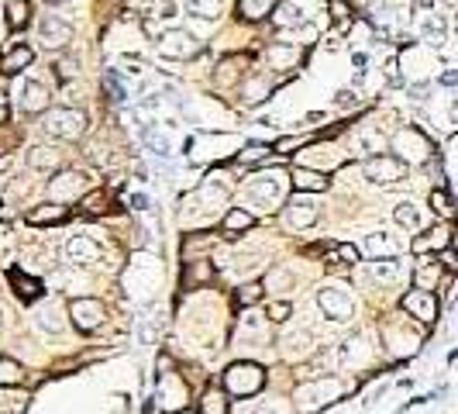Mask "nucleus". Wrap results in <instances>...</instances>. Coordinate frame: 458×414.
<instances>
[{
  "instance_id": "7ed1b4c3",
  "label": "nucleus",
  "mask_w": 458,
  "mask_h": 414,
  "mask_svg": "<svg viewBox=\"0 0 458 414\" xmlns=\"http://www.w3.org/2000/svg\"><path fill=\"white\" fill-rule=\"evenodd\" d=\"M317 304H321V311H324L331 321H348V318L355 314V297H352L348 287H341V283L324 287V290L317 294Z\"/></svg>"
},
{
  "instance_id": "79ce46f5",
  "label": "nucleus",
  "mask_w": 458,
  "mask_h": 414,
  "mask_svg": "<svg viewBox=\"0 0 458 414\" xmlns=\"http://www.w3.org/2000/svg\"><path fill=\"white\" fill-rule=\"evenodd\" d=\"M431 207H434V215H448V211H451V207H448V197H444L441 190L431 193Z\"/></svg>"
},
{
  "instance_id": "20e7f679",
  "label": "nucleus",
  "mask_w": 458,
  "mask_h": 414,
  "mask_svg": "<svg viewBox=\"0 0 458 414\" xmlns=\"http://www.w3.org/2000/svg\"><path fill=\"white\" fill-rule=\"evenodd\" d=\"M362 173L372 183H400L407 176V162L400 155H372V159H365Z\"/></svg>"
},
{
  "instance_id": "f704fd0d",
  "label": "nucleus",
  "mask_w": 458,
  "mask_h": 414,
  "mask_svg": "<svg viewBox=\"0 0 458 414\" xmlns=\"http://www.w3.org/2000/svg\"><path fill=\"white\" fill-rule=\"evenodd\" d=\"M441 276V270L437 266H431V259H424L420 266H417V283H420V290H431V283Z\"/></svg>"
},
{
  "instance_id": "423d86ee",
  "label": "nucleus",
  "mask_w": 458,
  "mask_h": 414,
  "mask_svg": "<svg viewBox=\"0 0 458 414\" xmlns=\"http://www.w3.org/2000/svg\"><path fill=\"white\" fill-rule=\"evenodd\" d=\"M196 52H200V42L190 32H183V28H172L169 35L159 39V56L162 59H190Z\"/></svg>"
},
{
  "instance_id": "2eb2a0df",
  "label": "nucleus",
  "mask_w": 458,
  "mask_h": 414,
  "mask_svg": "<svg viewBox=\"0 0 458 414\" xmlns=\"http://www.w3.org/2000/svg\"><path fill=\"white\" fill-rule=\"evenodd\" d=\"M32 59H35V52H32L28 45L14 42V45L8 49V56L0 59V73H4V76H18L25 66H32Z\"/></svg>"
},
{
  "instance_id": "de8ad7c7",
  "label": "nucleus",
  "mask_w": 458,
  "mask_h": 414,
  "mask_svg": "<svg viewBox=\"0 0 458 414\" xmlns=\"http://www.w3.org/2000/svg\"><path fill=\"white\" fill-rule=\"evenodd\" d=\"M441 87H458V73L455 69H444L441 73Z\"/></svg>"
},
{
  "instance_id": "e433bc0d",
  "label": "nucleus",
  "mask_w": 458,
  "mask_h": 414,
  "mask_svg": "<svg viewBox=\"0 0 458 414\" xmlns=\"http://www.w3.org/2000/svg\"><path fill=\"white\" fill-rule=\"evenodd\" d=\"M286 345H290V352H307L310 349V331H290L286 335Z\"/></svg>"
},
{
  "instance_id": "a18cd8bd",
  "label": "nucleus",
  "mask_w": 458,
  "mask_h": 414,
  "mask_svg": "<svg viewBox=\"0 0 458 414\" xmlns=\"http://www.w3.org/2000/svg\"><path fill=\"white\" fill-rule=\"evenodd\" d=\"M331 8H334V21H338V25H345V21H348V14H352V11H348V4H345V0H331Z\"/></svg>"
},
{
  "instance_id": "f03ea898",
  "label": "nucleus",
  "mask_w": 458,
  "mask_h": 414,
  "mask_svg": "<svg viewBox=\"0 0 458 414\" xmlns=\"http://www.w3.org/2000/svg\"><path fill=\"white\" fill-rule=\"evenodd\" d=\"M262 383H266V373H262V366H255V362H235L231 369L224 373V390H231V393H238V397L259 393Z\"/></svg>"
},
{
  "instance_id": "4468645a",
  "label": "nucleus",
  "mask_w": 458,
  "mask_h": 414,
  "mask_svg": "<svg viewBox=\"0 0 458 414\" xmlns=\"http://www.w3.org/2000/svg\"><path fill=\"white\" fill-rule=\"evenodd\" d=\"M362 276H365L369 283H396V280L403 276V263H400L396 256H389V259H379V263H369Z\"/></svg>"
},
{
  "instance_id": "9d476101",
  "label": "nucleus",
  "mask_w": 458,
  "mask_h": 414,
  "mask_svg": "<svg viewBox=\"0 0 458 414\" xmlns=\"http://www.w3.org/2000/svg\"><path fill=\"white\" fill-rule=\"evenodd\" d=\"M73 321H76V328L80 331H93V328H100V321L107 318V311H104V304L100 301H93V297H83V301H73Z\"/></svg>"
},
{
  "instance_id": "c9c22d12",
  "label": "nucleus",
  "mask_w": 458,
  "mask_h": 414,
  "mask_svg": "<svg viewBox=\"0 0 458 414\" xmlns=\"http://www.w3.org/2000/svg\"><path fill=\"white\" fill-rule=\"evenodd\" d=\"M203 411H207V414H224V411H227V400H224V393H220V390H210V393H203Z\"/></svg>"
},
{
  "instance_id": "6ab92c4d",
  "label": "nucleus",
  "mask_w": 458,
  "mask_h": 414,
  "mask_svg": "<svg viewBox=\"0 0 458 414\" xmlns=\"http://www.w3.org/2000/svg\"><path fill=\"white\" fill-rule=\"evenodd\" d=\"M49 190H52V197H59V200L80 197V190H83V173H62L59 179L49 183Z\"/></svg>"
},
{
  "instance_id": "864d4df0",
  "label": "nucleus",
  "mask_w": 458,
  "mask_h": 414,
  "mask_svg": "<svg viewBox=\"0 0 458 414\" xmlns=\"http://www.w3.org/2000/svg\"><path fill=\"white\" fill-rule=\"evenodd\" d=\"M451 246H455V252H458V232H455V235H451Z\"/></svg>"
},
{
  "instance_id": "c85d7f7f",
  "label": "nucleus",
  "mask_w": 458,
  "mask_h": 414,
  "mask_svg": "<svg viewBox=\"0 0 458 414\" xmlns=\"http://www.w3.org/2000/svg\"><path fill=\"white\" fill-rule=\"evenodd\" d=\"M210 276H214L210 263H207V259H196V263H190V266H186L183 283H186V287H200V283H210Z\"/></svg>"
},
{
  "instance_id": "a878e982",
  "label": "nucleus",
  "mask_w": 458,
  "mask_h": 414,
  "mask_svg": "<svg viewBox=\"0 0 458 414\" xmlns=\"http://www.w3.org/2000/svg\"><path fill=\"white\" fill-rule=\"evenodd\" d=\"M138 131H141V142H145V145H148V149H152L159 159H169V155H172V152H169V142H165V135H159V131H155V124H141Z\"/></svg>"
},
{
  "instance_id": "412c9836",
  "label": "nucleus",
  "mask_w": 458,
  "mask_h": 414,
  "mask_svg": "<svg viewBox=\"0 0 458 414\" xmlns=\"http://www.w3.org/2000/svg\"><path fill=\"white\" fill-rule=\"evenodd\" d=\"M276 11V0H238V18L242 21H262Z\"/></svg>"
},
{
  "instance_id": "f8f14e48",
  "label": "nucleus",
  "mask_w": 458,
  "mask_h": 414,
  "mask_svg": "<svg viewBox=\"0 0 458 414\" xmlns=\"http://www.w3.org/2000/svg\"><path fill=\"white\" fill-rule=\"evenodd\" d=\"M403 311H410V314L420 318V321H434V318H437V301H434L431 290H410V294L403 297Z\"/></svg>"
},
{
  "instance_id": "aec40b11",
  "label": "nucleus",
  "mask_w": 458,
  "mask_h": 414,
  "mask_svg": "<svg viewBox=\"0 0 458 414\" xmlns=\"http://www.w3.org/2000/svg\"><path fill=\"white\" fill-rule=\"evenodd\" d=\"M400 249H403V246H400L389 232H372V235L365 239V252H372V256H386V259H389V256H396Z\"/></svg>"
},
{
  "instance_id": "09e8293b",
  "label": "nucleus",
  "mask_w": 458,
  "mask_h": 414,
  "mask_svg": "<svg viewBox=\"0 0 458 414\" xmlns=\"http://www.w3.org/2000/svg\"><path fill=\"white\" fill-rule=\"evenodd\" d=\"M159 18H165V21H169V18H176V4H172V0H165V4L159 8Z\"/></svg>"
},
{
  "instance_id": "5701e85b",
  "label": "nucleus",
  "mask_w": 458,
  "mask_h": 414,
  "mask_svg": "<svg viewBox=\"0 0 458 414\" xmlns=\"http://www.w3.org/2000/svg\"><path fill=\"white\" fill-rule=\"evenodd\" d=\"M293 183H297V190H307V193L328 190V176L324 173H314V169H297L293 173Z\"/></svg>"
},
{
  "instance_id": "603ef678",
  "label": "nucleus",
  "mask_w": 458,
  "mask_h": 414,
  "mask_svg": "<svg viewBox=\"0 0 458 414\" xmlns=\"http://www.w3.org/2000/svg\"><path fill=\"white\" fill-rule=\"evenodd\" d=\"M8 121V100H4V94H0V124Z\"/></svg>"
},
{
  "instance_id": "4c0bfd02",
  "label": "nucleus",
  "mask_w": 458,
  "mask_h": 414,
  "mask_svg": "<svg viewBox=\"0 0 458 414\" xmlns=\"http://www.w3.org/2000/svg\"><path fill=\"white\" fill-rule=\"evenodd\" d=\"M262 297V283H245V287H238V304H255Z\"/></svg>"
},
{
  "instance_id": "f257e3e1",
  "label": "nucleus",
  "mask_w": 458,
  "mask_h": 414,
  "mask_svg": "<svg viewBox=\"0 0 458 414\" xmlns=\"http://www.w3.org/2000/svg\"><path fill=\"white\" fill-rule=\"evenodd\" d=\"M42 128H45V135H52V138H69V142H73V138H80V135L87 131V114L76 111V107H56V111L45 114Z\"/></svg>"
},
{
  "instance_id": "a211bd4d",
  "label": "nucleus",
  "mask_w": 458,
  "mask_h": 414,
  "mask_svg": "<svg viewBox=\"0 0 458 414\" xmlns=\"http://www.w3.org/2000/svg\"><path fill=\"white\" fill-rule=\"evenodd\" d=\"M255 225V218L245 211V207H231V211H227V218H224V225H220V232L227 235V239H235L238 232H249Z\"/></svg>"
},
{
  "instance_id": "2f4dec72",
  "label": "nucleus",
  "mask_w": 458,
  "mask_h": 414,
  "mask_svg": "<svg viewBox=\"0 0 458 414\" xmlns=\"http://www.w3.org/2000/svg\"><path fill=\"white\" fill-rule=\"evenodd\" d=\"M28 14H32L28 0H11V8H8V28H11V32L25 28V25H28Z\"/></svg>"
},
{
  "instance_id": "37998d69",
  "label": "nucleus",
  "mask_w": 458,
  "mask_h": 414,
  "mask_svg": "<svg viewBox=\"0 0 458 414\" xmlns=\"http://www.w3.org/2000/svg\"><path fill=\"white\" fill-rule=\"evenodd\" d=\"M334 252H338L345 263H358V259H362V252H358L355 246H334Z\"/></svg>"
},
{
  "instance_id": "72a5a7b5",
  "label": "nucleus",
  "mask_w": 458,
  "mask_h": 414,
  "mask_svg": "<svg viewBox=\"0 0 458 414\" xmlns=\"http://www.w3.org/2000/svg\"><path fill=\"white\" fill-rule=\"evenodd\" d=\"M21 362H14V359H8V356H0V386H14V383H21Z\"/></svg>"
},
{
  "instance_id": "0eeeda50",
  "label": "nucleus",
  "mask_w": 458,
  "mask_h": 414,
  "mask_svg": "<svg viewBox=\"0 0 458 414\" xmlns=\"http://www.w3.org/2000/svg\"><path fill=\"white\" fill-rule=\"evenodd\" d=\"M38 42H42L45 49L62 52V49L73 42V28H69L59 14H45V18L38 21Z\"/></svg>"
},
{
  "instance_id": "49530a36",
  "label": "nucleus",
  "mask_w": 458,
  "mask_h": 414,
  "mask_svg": "<svg viewBox=\"0 0 458 414\" xmlns=\"http://www.w3.org/2000/svg\"><path fill=\"white\" fill-rule=\"evenodd\" d=\"M334 104H338V107H352V104H358V97H355L352 90H341V94L334 97Z\"/></svg>"
},
{
  "instance_id": "cd10ccee",
  "label": "nucleus",
  "mask_w": 458,
  "mask_h": 414,
  "mask_svg": "<svg viewBox=\"0 0 458 414\" xmlns=\"http://www.w3.org/2000/svg\"><path fill=\"white\" fill-rule=\"evenodd\" d=\"M393 218H396V225L400 228H410V232H417L420 228V207L417 204H410V200H403L396 211H393Z\"/></svg>"
},
{
  "instance_id": "dca6fc26",
  "label": "nucleus",
  "mask_w": 458,
  "mask_h": 414,
  "mask_svg": "<svg viewBox=\"0 0 458 414\" xmlns=\"http://www.w3.org/2000/svg\"><path fill=\"white\" fill-rule=\"evenodd\" d=\"M11 287H14L18 301H25V304H35L42 297V283L35 276H25L21 270H11Z\"/></svg>"
},
{
  "instance_id": "7c9ffc66",
  "label": "nucleus",
  "mask_w": 458,
  "mask_h": 414,
  "mask_svg": "<svg viewBox=\"0 0 458 414\" xmlns=\"http://www.w3.org/2000/svg\"><path fill=\"white\" fill-rule=\"evenodd\" d=\"M183 4H186L190 14H196V18H203V21H210V18L220 14V0H183Z\"/></svg>"
},
{
  "instance_id": "f3484780",
  "label": "nucleus",
  "mask_w": 458,
  "mask_h": 414,
  "mask_svg": "<svg viewBox=\"0 0 458 414\" xmlns=\"http://www.w3.org/2000/svg\"><path fill=\"white\" fill-rule=\"evenodd\" d=\"M25 221L28 225H59V221H66V207H59V204H38V207H32V211L25 215Z\"/></svg>"
},
{
  "instance_id": "a19ab883",
  "label": "nucleus",
  "mask_w": 458,
  "mask_h": 414,
  "mask_svg": "<svg viewBox=\"0 0 458 414\" xmlns=\"http://www.w3.org/2000/svg\"><path fill=\"white\" fill-rule=\"evenodd\" d=\"M290 283H293V276H290L286 270H273V273H269V280H266V287H269V290H273V287L290 290Z\"/></svg>"
},
{
  "instance_id": "6e6d98bb",
  "label": "nucleus",
  "mask_w": 458,
  "mask_h": 414,
  "mask_svg": "<svg viewBox=\"0 0 458 414\" xmlns=\"http://www.w3.org/2000/svg\"><path fill=\"white\" fill-rule=\"evenodd\" d=\"M138 4H148V0H138Z\"/></svg>"
},
{
  "instance_id": "4be33fe9",
  "label": "nucleus",
  "mask_w": 458,
  "mask_h": 414,
  "mask_svg": "<svg viewBox=\"0 0 458 414\" xmlns=\"http://www.w3.org/2000/svg\"><path fill=\"white\" fill-rule=\"evenodd\" d=\"M297 59H300V49L290 45V42H276V45L269 49V63H273V69H290Z\"/></svg>"
},
{
  "instance_id": "473e14b6",
  "label": "nucleus",
  "mask_w": 458,
  "mask_h": 414,
  "mask_svg": "<svg viewBox=\"0 0 458 414\" xmlns=\"http://www.w3.org/2000/svg\"><path fill=\"white\" fill-rule=\"evenodd\" d=\"M104 90H107V97H111V104H124L128 100V90H124V80L114 73V69H107L104 73Z\"/></svg>"
},
{
  "instance_id": "c03bdc74",
  "label": "nucleus",
  "mask_w": 458,
  "mask_h": 414,
  "mask_svg": "<svg viewBox=\"0 0 458 414\" xmlns=\"http://www.w3.org/2000/svg\"><path fill=\"white\" fill-rule=\"evenodd\" d=\"M14 173V155H0V183H8V176Z\"/></svg>"
},
{
  "instance_id": "9b49d317",
  "label": "nucleus",
  "mask_w": 458,
  "mask_h": 414,
  "mask_svg": "<svg viewBox=\"0 0 458 414\" xmlns=\"http://www.w3.org/2000/svg\"><path fill=\"white\" fill-rule=\"evenodd\" d=\"M100 252H104V246H100L97 239H90V235H76V239L66 242V256H69V263H76V266H80V263H83V266L97 263Z\"/></svg>"
},
{
  "instance_id": "ddd939ff",
  "label": "nucleus",
  "mask_w": 458,
  "mask_h": 414,
  "mask_svg": "<svg viewBox=\"0 0 458 414\" xmlns=\"http://www.w3.org/2000/svg\"><path fill=\"white\" fill-rule=\"evenodd\" d=\"M317 218H321V211H317V204L310 197H293L290 207H286V221L293 228H310Z\"/></svg>"
},
{
  "instance_id": "ea45409f",
  "label": "nucleus",
  "mask_w": 458,
  "mask_h": 414,
  "mask_svg": "<svg viewBox=\"0 0 458 414\" xmlns=\"http://www.w3.org/2000/svg\"><path fill=\"white\" fill-rule=\"evenodd\" d=\"M358 149H362V152H376V149H382V135H376V131H362V135H358Z\"/></svg>"
},
{
  "instance_id": "8fccbe9b",
  "label": "nucleus",
  "mask_w": 458,
  "mask_h": 414,
  "mask_svg": "<svg viewBox=\"0 0 458 414\" xmlns=\"http://www.w3.org/2000/svg\"><path fill=\"white\" fill-rule=\"evenodd\" d=\"M131 207H135V211H145V207H148V197H145V193H135V197H131Z\"/></svg>"
},
{
  "instance_id": "c756f323",
  "label": "nucleus",
  "mask_w": 458,
  "mask_h": 414,
  "mask_svg": "<svg viewBox=\"0 0 458 414\" xmlns=\"http://www.w3.org/2000/svg\"><path fill=\"white\" fill-rule=\"evenodd\" d=\"M448 242H451L448 228H441V225H437V228H431V232H427V239H417V242H413V249H417V252H427V249H444Z\"/></svg>"
},
{
  "instance_id": "393cba45",
  "label": "nucleus",
  "mask_w": 458,
  "mask_h": 414,
  "mask_svg": "<svg viewBox=\"0 0 458 414\" xmlns=\"http://www.w3.org/2000/svg\"><path fill=\"white\" fill-rule=\"evenodd\" d=\"M396 149H403V155H407V149H417V155H420V159L431 152L427 138H424L417 128H407V131H400V135H396Z\"/></svg>"
},
{
  "instance_id": "5fc2aeb1",
  "label": "nucleus",
  "mask_w": 458,
  "mask_h": 414,
  "mask_svg": "<svg viewBox=\"0 0 458 414\" xmlns=\"http://www.w3.org/2000/svg\"><path fill=\"white\" fill-rule=\"evenodd\" d=\"M179 414H193V411H179Z\"/></svg>"
},
{
  "instance_id": "39448f33",
  "label": "nucleus",
  "mask_w": 458,
  "mask_h": 414,
  "mask_svg": "<svg viewBox=\"0 0 458 414\" xmlns=\"http://www.w3.org/2000/svg\"><path fill=\"white\" fill-rule=\"evenodd\" d=\"M341 393V383L338 380H317V383H307L297 390V400L304 411H317L324 404H334V397Z\"/></svg>"
},
{
  "instance_id": "b1692460",
  "label": "nucleus",
  "mask_w": 458,
  "mask_h": 414,
  "mask_svg": "<svg viewBox=\"0 0 458 414\" xmlns=\"http://www.w3.org/2000/svg\"><path fill=\"white\" fill-rule=\"evenodd\" d=\"M276 25L279 28H300V25H307V14H304V8L293 4V0H286V4H279V11H276Z\"/></svg>"
},
{
  "instance_id": "58836bf2",
  "label": "nucleus",
  "mask_w": 458,
  "mask_h": 414,
  "mask_svg": "<svg viewBox=\"0 0 458 414\" xmlns=\"http://www.w3.org/2000/svg\"><path fill=\"white\" fill-rule=\"evenodd\" d=\"M290 311H293V307H290L286 301H273V304H269V314H266V318H269L273 325H283V321L290 318Z\"/></svg>"
},
{
  "instance_id": "1a4fd4ad",
  "label": "nucleus",
  "mask_w": 458,
  "mask_h": 414,
  "mask_svg": "<svg viewBox=\"0 0 458 414\" xmlns=\"http://www.w3.org/2000/svg\"><path fill=\"white\" fill-rule=\"evenodd\" d=\"M279 197H283V179L279 176H262V179H252L245 186V200L255 204V207H273Z\"/></svg>"
},
{
  "instance_id": "3c124183",
  "label": "nucleus",
  "mask_w": 458,
  "mask_h": 414,
  "mask_svg": "<svg viewBox=\"0 0 458 414\" xmlns=\"http://www.w3.org/2000/svg\"><path fill=\"white\" fill-rule=\"evenodd\" d=\"M424 94H427V83H420V87H410V97H413V100H424Z\"/></svg>"
},
{
  "instance_id": "6e6552de",
  "label": "nucleus",
  "mask_w": 458,
  "mask_h": 414,
  "mask_svg": "<svg viewBox=\"0 0 458 414\" xmlns=\"http://www.w3.org/2000/svg\"><path fill=\"white\" fill-rule=\"evenodd\" d=\"M14 97H18V107H21L25 114H38V111L49 107V90H45L38 80H18Z\"/></svg>"
},
{
  "instance_id": "bb28decb",
  "label": "nucleus",
  "mask_w": 458,
  "mask_h": 414,
  "mask_svg": "<svg viewBox=\"0 0 458 414\" xmlns=\"http://www.w3.org/2000/svg\"><path fill=\"white\" fill-rule=\"evenodd\" d=\"M28 166H32V169H42V173H52V169L59 166V152H52V149L38 145V149H32V152H28Z\"/></svg>"
}]
</instances>
